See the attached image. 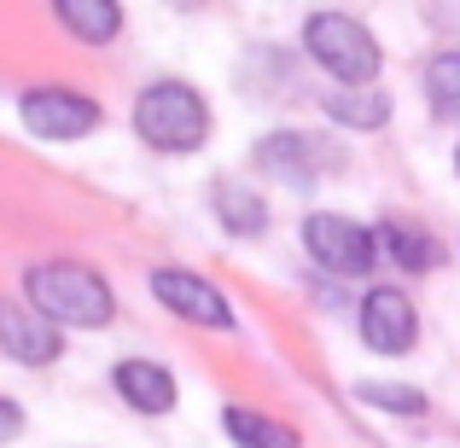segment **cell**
Here are the masks:
<instances>
[{
	"label": "cell",
	"mask_w": 460,
	"mask_h": 448,
	"mask_svg": "<svg viewBox=\"0 0 460 448\" xmlns=\"http://www.w3.org/2000/svg\"><path fill=\"white\" fill-rule=\"evenodd\" d=\"M23 297L53 326H111L117 297L88 262H35L23 274Z\"/></svg>",
	"instance_id": "6da1fadb"
},
{
	"label": "cell",
	"mask_w": 460,
	"mask_h": 448,
	"mask_svg": "<svg viewBox=\"0 0 460 448\" xmlns=\"http://www.w3.org/2000/svg\"><path fill=\"white\" fill-rule=\"evenodd\" d=\"M135 135L152 152H199L210 140V105L187 82H152L135 100Z\"/></svg>",
	"instance_id": "7a4b0ae2"
},
{
	"label": "cell",
	"mask_w": 460,
	"mask_h": 448,
	"mask_svg": "<svg viewBox=\"0 0 460 448\" xmlns=\"http://www.w3.org/2000/svg\"><path fill=\"white\" fill-rule=\"evenodd\" d=\"M304 47H309L314 65H321L326 76H338L344 88H373V76H379V41H373V30L361 18H349V12H309Z\"/></svg>",
	"instance_id": "3957f363"
},
{
	"label": "cell",
	"mask_w": 460,
	"mask_h": 448,
	"mask_svg": "<svg viewBox=\"0 0 460 448\" xmlns=\"http://www.w3.org/2000/svg\"><path fill=\"white\" fill-rule=\"evenodd\" d=\"M304 245L326 274H344V280L373 274V262H379V245H373L367 227L349 222V215H332V210H321V215L304 222Z\"/></svg>",
	"instance_id": "277c9868"
},
{
	"label": "cell",
	"mask_w": 460,
	"mask_h": 448,
	"mask_svg": "<svg viewBox=\"0 0 460 448\" xmlns=\"http://www.w3.org/2000/svg\"><path fill=\"white\" fill-rule=\"evenodd\" d=\"M18 117L35 140H82L100 128V105L70 88H30L18 100Z\"/></svg>",
	"instance_id": "5b68a950"
},
{
	"label": "cell",
	"mask_w": 460,
	"mask_h": 448,
	"mask_svg": "<svg viewBox=\"0 0 460 448\" xmlns=\"http://www.w3.org/2000/svg\"><path fill=\"white\" fill-rule=\"evenodd\" d=\"M420 338V314L408 292H396V285H373L367 297H361V344L373 349V356H408Z\"/></svg>",
	"instance_id": "8992f818"
},
{
	"label": "cell",
	"mask_w": 460,
	"mask_h": 448,
	"mask_svg": "<svg viewBox=\"0 0 460 448\" xmlns=\"http://www.w3.org/2000/svg\"><path fill=\"white\" fill-rule=\"evenodd\" d=\"M152 297L164 303L169 314H181V321L216 326V332H227V326H234V309H227V297L216 292L210 280H199L192 268H157V274H152Z\"/></svg>",
	"instance_id": "52a82bcc"
},
{
	"label": "cell",
	"mask_w": 460,
	"mask_h": 448,
	"mask_svg": "<svg viewBox=\"0 0 460 448\" xmlns=\"http://www.w3.org/2000/svg\"><path fill=\"white\" fill-rule=\"evenodd\" d=\"M0 349H6L18 367H47V361H58V326L41 321L30 303L0 297Z\"/></svg>",
	"instance_id": "ba28073f"
},
{
	"label": "cell",
	"mask_w": 460,
	"mask_h": 448,
	"mask_svg": "<svg viewBox=\"0 0 460 448\" xmlns=\"http://www.w3.org/2000/svg\"><path fill=\"white\" fill-rule=\"evenodd\" d=\"M111 384H117V396H123L128 408H140V414H169V408L181 402L169 367H157V361H123V367L111 373Z\"/></svg>",
	"instance_id": "9c48e42d"
},
{
	"label": "cell",
	"mask_w": 460,
	"mask_h": 448,
	"mask_svg": "<svg viewBox=\"0 0 460 448\" xmlns=\"http://www.w3.org/2000/svg\"><path fill=\"white\" fill-rule=\"evenodd\" d=\"M53 12H58V23L88 47L117 41V30H123V6H117V0H58Z\"/></svg>",
	"instance_id": "30bf717a"
},
{
	"label": "cell",
	"mask_w": 460,
	"mask_h": 448,
	"mask_svg": "<svg viewBox=\"0 0 460 448\" xmlns=\"http://www.w3.org/2000/svg\"><path fill=\"white\" fill-rule=\"evenodd\" d=\"M216 215H222V227L227 233H239V239H257L262 227H269V204L257 198V192L245 187V180H216Z\"/></svg>",
	"instance_id": "8fae6325"
},
{
	"label": "cell",
	"mask_w": 460,
	"mask_h": 448,
	"mask_svg": "<svg viewBox=\"0 0 460 448\" xmlns=\"http://www.w3.org/2000/svg\"><path fill=\"white\" fill-rule=\"evenodd\" d=\"M373 245H379L391 262H402L408 274L438 268V239H431V233H420L414 222H385L379 233H373Z\"/></svg>",
	"instance_id": "7c38bea8"
},
{
	"label": "cell",
	"mask_w": 460,
	"mask_h": 448,
	"mask_svg": "<svg viewBox=\"0 0 460 448\" xmlns=\"http://www.w3.org/2000/svg\"><path fill=\"white\" fill-rule=\"evenodd\" d=\"M257 163L269 169V175L292 180V187H309V180H314V146L304 135H269L257 146Z\"/></svg>",
	"instance_id": "4fadbf2b"
},
{
	"label": "cell",
	"mask_w": 460,
	"mask_h": 448,
	"mask_svg": "<svg viewBox=\"0 0 460 448\" xmlns=\"http://www.w3.org/2000/svg\"><path fill=\"white\" fill-rule=\"evenodd\" d=\"M222 431L239 448H304L292 426H280L269 414H251V408H222Z\"/></svg>",
	"instance_id": "5bb4252c"
},
{
	"label": "cell",
	"mask_w": 460,
	"mask_h": 448,
	"mask_svg": "<svg viewBox=\"0 0 460 448\" xmlns=\"http://www.w3.org/2000/svg\"><path fill=\"white\" fill-rule=\"evenodd\" d=\"M326 117L344 128H385L391 117V100L373 88H349V93H326Z\"/></svg>",
	"instance_id": "9a60e30c"
},
{
	"label": "cell",
	"mask_w": 460,
	"mask_h": 448,
	"mask_svg": "<svg viewBox=\"0 0 460 448\" xmlns=\"http://www.w3.org/2000/svg\"><path fill=\"white\" fill-rule=\"evenodd\" d=\"M426 100L438 123H460V53H438L426 65Z\"/></svg>",
	"instance_id": "2e32d148"
},
{
	"label": "cell",
	"mask_w": 460,
	"mask_h": 448,
	"mask_svg": "<svg viewBox=\"0 0 460 448\" xmlns=\"http://www.w3.org/2000/svg\"><path fill=\"white\" fill-rule=\"evenodd\" d=\"M356 396L367 408H379V414H426V391H414V384H379V379H367V384H356Z\"/></svg>",
	"instance_id": "e0dca14e"
},
{
	"label": "cell",
	"mask_w": 460,
	"mask_h": 448,
	"mask_svg": "<svg viewBox=\"0 0 460 448\" xmlns=\"http://www.w3.org/2000/svg\"><path fill=\"white\" fill-rule=\"evenodd\" d=\"M23 431V408L12 402V396H0V443H12Z\"/></svg>",
	"instance_id": "ac0fdd59"
},
{
	"label": "cell",
	"mask_w": 460,
	"mask_h": 448,
	"mask_svg": "<svg viewBox=\"0 0 460 448\" xmlns=\"http://www.w3.org/2000/svg\"><path fill=\"white\" fill-rule=\"evenodd\" d=\"M455 169H460V146H455Z\"/></svg>",
	"instance_id": "d6986e66"
}]
</instances>
